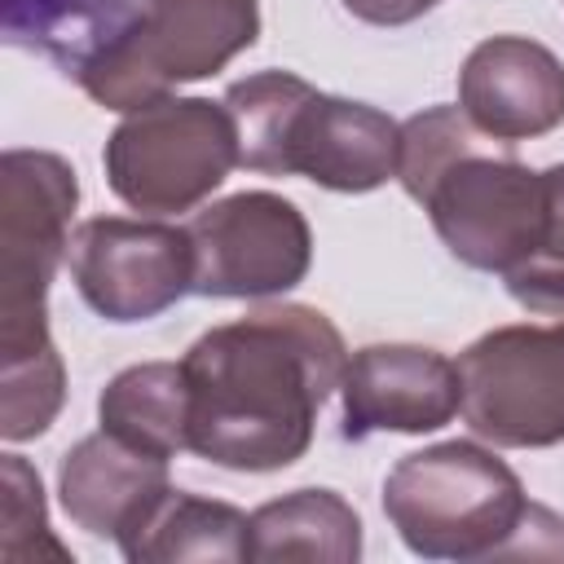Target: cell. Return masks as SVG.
I'll return each instance as SVG.
<instances>
[{"mask_svg":"<svg viewBox=\"0 0 564 564\" xmlns=\"http://www.w3.org/2000/svg\"><path fill=\"white\" fill-rule=\"evenodd\" d=\"M251 516L220 498L172 489L119 551L128 564H176V560H247Z\"/></svg>","mask_w":564,"mask_h":564,"instance_id":"obj_15","label":"cell"},{"mask_svg":"<svg viewBox=\"0 0 564 564\" xmlns=\"http://www.w3.org/2000/svg\"><path fill=\"white\" fill-rule=\"evenodd\" d=\"M339 4L370 26H405L423 13H432L441 0H339Z\"/></svg>","mask_w":564,"mask_h":564,"instance_id":"obj_20","label":"cell"},{"mask_svg":"<svg viewBox=\"0 0 564 564\" xmlns=\"http://www.w3.org/2000/svg\"><path fill=\"white\" fill-rule=\"evenodd\" d=\"M145 4L150 0H4V35L75 79Z\"/></svg>","mask_w":564,"mask_h":564,"instance_id":"obj_16","label":"cell"},{"mask_svg":"<svg viewBox=\"0 0 564 564\" xmlns=\"http://www.w3.org/2000/svg\"><path fill=\"white\" fill-rule=\"evenodd\" d=\"M167 467L172 458L128 445L123 436L97 427L62 454L57 502L75 529H84L88 538H110L119 546L172 494Z\"/></svg>","mask_w":564,"mask_h":564,"instance_id":"obj_13","label":"cell"},{"mask_svg":"<svg viewBox=\"0 0 564 564\" xmlns=\"http://www.w3.org/2000/svg\"><path fill=\"white\" fill-rule=\"evenodd\" d=\"M0 560H70V551L53 538L48 529V507H44V485L40 471L22 454H4L0 463Z\"/></svg>","mask_w":564,"mask_h":564,"instance_id":"obj_19","label":"cell"},{"mask_svg":"<svg viewBox=\"0 0 564 564\" xmlns=\"http://www.w3.org/2000/svg\"><path fill=\"white\" fill-rule=\"evenodd\" d=\"M66 264L84 304L115 326L150 322L194 295L189 229L167 220L93 216L75 225Z\"/></svg>","mask_w":564,"mask_h":564,"instance_id":"obj_10","label":"cell"},{"mask_svg":"<svg viewBox=\"0 0 564 564\" xmlns=\"http://www.w3.org/2000/svg\"><path fill=\"white\" fill-rule=\"evenodd\" d=\"M238 159L260 176H304L335 194L397 181L401 123L366 101L335 97L295 70H256L225 88Z\"/></svg>","mask_w":564,"mask_h":564,"instance_id":"obj_4","label":"cell"},{"mask_svg":"<svg viewBox=\"0 0 564 564\" xmlns=\"http://www.w3.org/2000/svg\"><path fill=\"white\" fill-rule=\"evenodd\" d=\"M194 295L273 300L304 282L313 229L304 212L273 189H242L189 216Z\"/></svg>","mask_w":564,"mask_h":564,"instance_id":"obj_9","label":"cell"},{"mask_svg":"<svg viewBox=\"0 0 564 564\" xmlns=\"http://www.w3.org/2000/svg\"><path fill=\"white\" fill-rule=\"evenodd\" d=\"M79 203L75 167L53 150H4L0 159V366L57 352L48 335V286L70 251Z\"/></svg>","mask_w":564,"mask_h":564,"instance_id":"obj_5","label":"cell"},{"mask_svg":"<svg viewBox=\"0 0 564 564\" xmlns=\"http://www.w3.org/2000/svg\"><path fill=\"white\" fill-rule=\"evenodd\" d=\"M97 427L163 458L189 449V388L181 361H141L119 370L97 397Z\"/></svg>","mask_w":564,"mask_h":564,"instance_id":"obj_17","label":"cell"},{"mask_svg":"<svg viewBox=\"0 0 564 564\" xmlns=\"http://www.w3.org/2000/svg\"><path fill=\"white\" fill-rule=\"evenodd\" d=\"M542 181H546V212L538 242L502 278V286L520 308L564 317V163L542 167Z\"/></svg>","mask_w":564,"mask_h":564,"instance_id":"obj_18","label":"cell"},{"mask_svg":"<svg viewBox=\"0 0 564 564\" xmlns=\"http://www.w3.org/2000/svg\"><path fill=\"white\" fill-rule=\"evenodd\" d=\"M260 35L256 0H150L75 84L106 110H137L172 97L176 84L207 79Z\"/></svg>","mask_w":564,"mask_h":564,"instance_id":"obj_6","label":"cell"},{"mask_svg":"<svg viewBox=\"0 0 564 564\" xmlns=\"http://www.w3.org/2000/svg\"><path fill=\"white\" fill-rule=\"evenodd\" d=\"M463 419L498 449L564 441V322L494 326L458 352Z\"/></svg>","mask_w":564,"mask_h":564,"instance_id":"obj_8","label":"cell"},{"mask_svg":"<svg viewBox=\"0 0 564 564\" xmlns=\"http://www.w3.org/2000/svg\"><path fill=\"white\" fill-rule=\"evenodd\" d=\"M383 516L423 560L555 555L538 533L564 529V520L538 507L520 476L476 441H441L401 454L383 476Z\"/></svg>","mask_w":564,"mask_h":564,"instance_id":"obj_3","label":"cell"},{"mask_svg":"<svg viewBox=\"0 0 564 564\" xmlns=\"http://www.w3.org/2000/svg\"><path fill=\"white\" fill-rule=\"evenodd\" d=\"M339 405L344 441H366L375 432H436L463 414L458 361L423 344H366L344 366Z\"/></svg>","mask_w":564,"mask_h":564,"instance_id":"obj_11","label":"cell"},{"mask_svg":"<svg viewBox=\"0 0 564 564\" xmlns=\"http://www.w3.org/2000/svg\"><path fill=\"white\" fill-rule=\"evenodd\" d=\"M357 555H361V516L335 489H291L251 511L247 560L352 564Z\"/></svg>","mask_w":564,"mask_h":564,"instance_id":"obj_14","label":"cell"},{"mask_svg":"<svg viewBox=\"0 0 564 564\" xmlns=\"http://www.w3.org/2000/svg\"><path fill=\"white\" fill-rule=\"evenodd\" d=\"M401 189L427 212L445 251L507 278L538 242L546 181L516 159L511 141L485 137L463 106H427L401 123Z\"/></svg>","mask_w":564,"mask_h":564,"instance_id":"obj_2","label":"cell"},{"mask_svg":"<svg viewBox=\"0 0 564 564\" xmlns=\"http://www.w3.org/2000/svg\"><path fill=\"white\" fill-rule=\"evenodd\" d=\"M344 366L339 326L308 304H260L238 322L203 330L181 357L189 449L229 471L300 463Z\"/></svg>","mask_w":564,"mask_h":564,"instance_id":"obj_1","label":"cell"},{"mask_svg":"<svg viewBox=\"0 0 564 564\" xmlns=\"http://www.w3.org/2000/svg\"><path fill=\"white\" fill-rule=\"evenodd\" d=\"M101 167L110 194L141 216L194 212L242 167L234 115L212 97H159L115 123Z\"/></svg>","mask_w":564,"mask_h":564,"instance_id":"obj_7","label":"cell"},{"mask_svg":"<svg viewBox=\"0 0 564 564\" xmlns=\"http://www.w3.org/2000/svg\"><path fill=\"white\" fill-rule=\"evenodd\" d=\"M458 106L485 137H546L564 123V62L529 35H489L458 70Z\"/></svg>","mask_w":564,"mask_h":564,"instance_id":"obj_12","label":"cell"}]
</instances>
